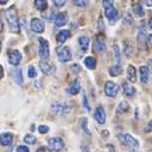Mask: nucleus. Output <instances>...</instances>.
Listing matches in <instances>:
<instances>
[{"label":"nucleus","mask_w":152,"mask_h":152,"mask_svg":"<svg viewBox=\"0 0 152 152\" xmlns=\"http://www.w3.org/2000/svg\"><path fill=\"white\" fill-rule=\"evenodd\" d=\"M5 16L9 22L11 31L18 34L20 31V25H19V18L17 15V10L15 7H9L7 10H5Z\"/></svg>","instance_id":"1"},{"label":"nucleus","mask_w":152,"mask_h":152,"mask_svg":"<svg viewBox=\"0 0 152 152\" xmlns=\"http://www.w3.org/2000/svg\"><path fill=\"white\" fill-rule=\"evenodd\" d=\"M52 110L58 115H66L72 110V107L65 102H54L52 104Z\"/></svg>","instance_id":"2"},{"label":"nucleus","mask_w":152,"mask_h":152,"mask_svg":"<svg viewBox=\"0 0 152 152\" xmlns=\"http://www.w3.org/2000/svg\"><path fill=\"white\" fill-rule=\"evenodd\" d=\"M56 55H58V59L61 61V62H68L71 59H72V53H71V49L66 46H60L56 48Z\"/></svg>","instance_id":"3"},{"label":"nucleus","mask_w":152,"mask_h":152,"mask_svg":"<svg viewBox=\"0 0 152 152\" xmlns=\"http://www.w3.org/2000/svg\"><path fill=\"white\" fill-rule=\"evenodd\" d=\"M48 147L50 151H54V152L61 151L65 147V141L59 137L50 138V139H48Z\"/></svg>","instance_id":"4"},{"label":"nucleus","mask_w":152,"mask_h":152,"mask_svg":"<svg viewBox=\"0 0 152 152\" xmlns=\"http://www.w3.org/2000/svg\"><path fill=\"white\" fill-rule=\"evenodd\" d=\"M40 42V47H39V55L41 56L42 60H47L49 58V43L47 40L40 37L39 39Z\"/></svg>","instance_id":"5"},{"label":"nucleus","mask_w":152,"mask_h":152,"mask_svg":"<svg viewBox=\"0 0 152 152\" xmlns=\"http://www.w3.org/2000/svg\"><path fill=\"white\" fill-rule=\"evenodd\" d=\"M119 139H120V141L124 145H126V146H128L131 148H137L139 146L138 140L135 138H133L131 134H120L119 135Z\"/></svg>","instance_id":"6"},{"label":"nucleus","mask_w":152,"mask_h":152,"mask_svg":"<svg viewBox=\"0 0 152 152\" xmlns=\"http://www.w3.org/2000/svg\"><path fill=\"white\" fill-rule=\"evenodd\" d=\"M30 28L32 31L37 32V34H42L46 29V25H45V22L40 18H32L31 19V23H30Z\"/></svg>","instance_id":"7"},{"label":"nucleus","mask_w":152,"mask_h":152,"mask_svg":"<svg viewBox=\"0 0 152 152\" xmlns=\"http://www.w3.org/2000/svg\"><path fill=\"white\" fill-rule=\"evenodd\" d=\"M104 92L108 97H116L119 92V86L114 82H107L104 84Z\"/></svg>","instance_id":"8"},{"label":"nucleus","mask_w":152,"mask_h":152,"mask_svg":"<svg viewBox=\"0 0 152 152\" xmlns=\"http://www.w3.org/2000/svg\"><path fill=\"white\" fill-rule=\"evenodd\" d=\"M40 68L42 71V73H45L46 75H50V74H54L56 68H55V65L54 64H50L46 60H41L40 61Z\"/></svg>","instance_id":"9"},{"label":"nucleus","mask_w":152,"mask_h":152,"mask_svg":"<svg viewBox=\"0 0 152 152\" xmlns=\"http://www.w3.org/2000/svg\"><path fill=\"white\" fill-rule=\"evenodd\" d=\"M20 61H22V54L17 49H13V50L9 52V62L11 65L17 66V65H19Z\"/></svg>","instance_id":"10"},{"label":"nucleus","mask_w":152,"mask_h":152,"mask_svg":"<svg viewBox=\"0 0 152 152\" xmlns=\"http://www.w3.org/2000/svg\"><path fill=\"white\" fill-rule=\"evenodd\" d=\"M94 116H95V120L99 124V125H103L105 122V111L103 109V107H97L96 110H95V114H94Z\"/></svg>","instance_id":"11"},{"label":"nucleus","mask_w":152,"mask_h":152,"mask_svg":"<svg viewBox=\"0 0 152 152\" xmlns=\"http://www.w3.org/2000/svg\"><path fill=\"white\" fill-rule=\"evenodd\" d=\"M67 22H68L67 12H60L55 16V19H54L55 26H64V25H66Z\"/></svg>","instance_id":"12"},{"label":"nucleus","mask_w":152,"mask_h":152,"mask_svg":"<svg viewBox=\"0 0 152 152\" xmlns=\"http://www.w3.org/2000/svg\"><path fill=\"white\" fill-rule=\"evenodd\" d=\"M105 17L111 22H115V20L119 19V11L114 6L109 7V9H105Z\"/></svg>","instance_id":"13"},{"label":"nucleus","mask_w":152,"mask_h":152,"mask_svg":"<svg viewBox=\"0 0 152 152\" xmlns=\"http://www.w3.org/2000/svg\"><path fill=\"white\" fill-rule=\"evenodd\" d=\"M71 37V31L69 30H61L58 32L56 35V42L59 45H62L66 42V40H68Z\"/></svg>","instance_id":"14"},{"label":"nucleus","mask_w":152,"mask_h":152,"mask_svg":"<svg viewBox=\"0 0 152 152\" xmlns=\"http://www.w3.org/2000/svg\"><path fill=\"white\" fill-rule=\"evenodd\" d=\"M79 91H80V83H79L78 79L73 80V82L68 85V88H67V92L71 94V95H77Z\"/></svg>","instance_id":"15"},{"label":"nucleus","mask_w":152,"mask_h":152,"mask_svg":"<svg viewBox=\"0 0 152 152\" xmlns=\"http://www.w3.org/2000/svg\"><path fill=\"white\" fill-rule=\"evenodd\" d=\"M94 47L97 52H104L105 50V43H104V39L103 36H97L95 39V42H94Z\"/></svg>","instance_id":"16"},{"label":"nucleus","mask_w":152,"mask_h":152,"mask_svg":"<svg viewBox=\"0 0 152 152\" xmlns=\"http://www.w3.org/2000/svg\"><path fill=\"white\" fill-rule=\"evenodd\" d=\"M139 73H140V80H141V83L146 84L148 82V78H150V69L146 66H141L139 68Z\"/></svg>","instance_id":"17"},{"label":"nucleus","mask_w":152,"mask_h":152,"mask_svg":"<svg viewBox=\"0 0 152 152\" xmlns=\"http://www.w3.org/2000/svg\"><path fill=\"white\" fill-rule=\"evenodd\" d=\"M127 79L131 82V83H135L137 82V69L134 66L129 65L127 67Z\"/></svg>","instance_id":"18"},{"label":"nucleus","mask_w":152,"mask_h":152,"mask_svg":"<svg viewBox=\"0 0 152 152\" xmlns=\"http://www.w3.org/2000/svg\"><path fill=\"white\" fill-rule=\"evenodd\" d=\"M12 140H13V135L11 133H4V134L0 135V144L4 145V146L11 145Z\"/></svg>","instance_id":"19"},{"label":"nucleus","mask_w":152,"mask_h":152,"mask_svg":"<svg viewBox=\"0 0 152 152\" xmlns=\"http://www.w3.org/2000/svg\"><path fill=\"white\" fill-rule=\"evenodd\" d=\"M138 45L142 49L146 48V45H147V35L144 31H139V34H138Z\"/></svg>","instance_id":"20"},{"label":"nucleus","mask_w":152,"mask_h":152,"mask_svg":"<svg viewBox=\"0 0 152 152\" xmlns=\"http://www.w3.org/2000/svg\"><path fill=\"white\" fill-rule=\"evenodd\" d=\"M122 89H124V94H125V96H128V97H133L134 95H135V89L132 86V85H129L128 83H124V85H122Z\"/></svg>","instance_id":"21"},{"label":"nucleus","mask_w":152,"mask_h":152,"mask_svg":"<svg viewBox=\"0 0 152 152\" xmlns=\"http://www.w3.org/2000/svg\"><path fill=\"white\" fill-rule=\"evenodd\" d=\"M34 5L39 11H46L48 9V1L47 0H34Z\"/></svg>","instance_id":"22"},{"label":"nucleus","mask_w":152,"mask_h":152,"mask_svg":"<svg viewBox=\"0 0 152 152\" xmlns=\"http://www.w3.org/2000/svg\"><path fill=\"white\" fill-rule=\"evenodd\" d=\"M78 42H79L80 48H82L84 52L89 49V46H90V40H89V37H88V36H80L79 39H78Z\"/></svg>","instance_id":"23"},{"label":"nucleus","mask_w":152,"mask_h":152,"mask_svg":"<svg viewBox=\"0 0 152 152\" xmlns=\"http://www.w3.org/2000/svg\"><path fill=\"white\" fill-rule=\"evenodd\" d=\"M13 79L18 85L23 84V74H22V69L20 68H16L13 72Z\"/></svg>","instance_id":"24"},{"label":"nucleus","mask_w":152,"mask_h":152,"mask_svg":"<svg viewBox=\"0 0 152 152\" xmlns=\"http://www.w3.org/2000/svg\"><path fill=\"white\" fill-rule=\"evenodd\" d=\"M84 64H85V66H86L89 69H95L97 62H96V59H95L94 56H88V58H85Z\"/></svg>","instance_id":"25"},{"label":"nucleus","mask_w":152,"mask_h":152,"mask_svg":"<svg viewBox=\"0 0 152 152\" xmlns=\"http://www.w3.org/2000/svg\"><path fill=\"white\" fill-rule=\"evenodd\" d=\"M121 72H122V68L119 65H114L109 68V73H110V75H113V77H116V75L121 74Z\"/></svg>","instance_id":"26"},{"label":"nucleus","mask_w":152,"mask_h":152,"mask_svg":"<svg viewBox=\"0 0 152 152\" xmlns=\"http://www.w3.org/2000/svg\"><path fill=\"white\" fill-rule=\"evenodd\" d=\"M132 9H133V12H134V15H135V16H138V17H142V16L145 15V12H144V9H142V6H141L140 4H134Z\"/></svg>","instance_id":"27"},{"label":"nucleus","mask_w":152,"mask_h":152,"mask_svg":"<svg viewBox=\"0 0 152 152\" xmlns=\"http://www.w3.org/2000/svg\"><path fill=\"white\" fill-rule=\"evenodd\" d=\"M129 110V104H128V102H125V101H122L120 104H119V107H118V113H127Z\"/></svg>","instance_id":"28"},{"label":"nucleus","mask_w":152,"mask_h":152,"mask_svg":"<svg viewBox=\"0 0 152 152\" xmlns=\"http://www.w3.org/2000/svg\"><path fill=\"white\" fill-rule=\"evenodd\" d=\"M24 141L26 142V144H35L36 142V138L34 137V135H31V134H26L25 137H24Z\"/></svg>","instance_id":"29"},{"label":"nucleus","mask_w":152,"mask_h":152,"mask_svg":"<svg viewBox=\"0 0 152 152\" xmlns=\"http://www.w3.org/2000/svg\"><path fill=\"white\" fill-rule=\"evenodd\" d=\"M114 56H115V61H116V64H119L120 62V49H119V47L115 45L114 46Z\"/></svg>","instance_id":"30"},{"label":"nucleus","mask_w":152,"mask_h":152,"mask_svg":"<svg viewBox=\"0 0 152 152\" xmlns=\"http://www.w3.org/2000/svg\"><path fill=\"white\" fill-rule=\"evenodd\" d=\"M80 126H82V128L85 131L86 134H90V131L88 129V120H86V118H83V119L80 120Z\"/></svg>","instance_id":"31"},{"label":"nucleus","mask_w":152,"mask_h":152,"mask_svg":"<svg viewBox=\"0 0 152 152\" xmlns=\"http://www.w3.org/2000/svg\"><path fill=\"white\" fill-rule=\"evenodd\" d=\"M102 5H103L104 10H105V9H109V7H113V5H114V0H103V1H102Z\"/></svg>","instance_id":"32"},{"label":"nucleus","mask_w":152,"mask_h":152,"mask_svg":"<svg viewBox=\"0 0 152 152\" xmlns=\"http://www.w3.org/2000/svg\"><path fill=\"white\" fill-rule=\"evenodd\" d=\"M28 74H29L30 78H36V75H37L36 68H35L34 66H29V72H28Z\"/></svg>","instance_id":"33"},{"label":"nucleus","mask_w":152,"mask_h":152,"mask_svg":"<svg viewBox=\"0 0 152 152\" xmlns=\"http://www.w3.org/2000/svg\"><path fill=\"white\" fill-rule=\"evenodd\" d=\"M88 1L89 0H75V5L78 7H85L88 6Z\"/></svg>","instance_id":"34"},{"label":"nucleus","mask_w":152,"mask_h":152,"mask_svg":"<svg viewBox=\"0 0 152 152\" xmlns=\"http://www.w3.org/2000/svg\"><path fill=\"white\" fill-rule=\"evenodd\" d=\"M53 3H54V5L56 7H62L67 3V0H53Z\"/></svg>","instance_id":"35"},{"label":"nucleus","mask_w":152,"mask_h":152,"mask_svg":"<svg viewBox=\"0 0 152 152\" xmlns=\"http://www.w3.org/2000/svg\"><path fill=\"white\" fill-rule=\"evenodd\" d=\"M80 69H82V67H80L78 64H73V65L71 66V71H72L73 73H79Z\"/></svg>","instance_id":"36"},{"label":"nucleus","mask_w":152,"mask_h":152,"mask_svg":"<svg viewBox=\"0 0 152 152\" xmlns=\"http://www.w3.org/2000/svg\"><path fill=\"white\" fill-rule=\"evenodd\" d=\"M124 23H125L126 25H127V24L131 25V24L133 23V19H132L131 15H126V16H125V18H124Z\"/></svg>","instance_id":"37"},{"label":"nucleus","mask_w":152,"mask_h":152,"mask_svg":"<svg viewBox=\"0 0 152 152\" xmlns=\"http://www.w3.org/2000/svg\"><path fill=\"white\" fill-rule=\"evenodd\" d=\"M48 131H49V127H48V126H46V125H42V126H40V127H39V132H40V133H42V134L47 133Z\"/></svg>","instance_id":"38"},{"label":"nucleus","mask_w":152,"mask_h":152,"mask_svg":"<svg viewBox=\"0 0 152 152\" xmlns=\"http://www.w3.org/2000/svg\"><path fill=\"white\" fill-rule=\"evenodd\" d=\"M83 104H84V107H85L86 110H90V109H91L90 105H89V103H88V98H86L85 95H83Z\"/></svg>","instance_id":"39"},{"label":"nucleus","mask_w":152,"mask_h":152,"mask_svg":"<svg viewBox=\"0 0 152 152\" xmlns=\"http://www.w3.org/2000/svg\"><path fill=\"white\" fill-rule=\"evenodd\" d=\"M17 152H29V148L26 146H18L17 147Z\"/></svg>","instance_id":"40"},{"label":"nucleus","mask_w":152,"mask_h":152,"mask_svg":"<svg viewBox=\"0 0 152 152\" xmlns=\"http://www.w3.org/2000/svg\"><path fill=\"white\" fill-rule=\"evenodd\" d=\"M4 77V68H3V66L0 65V79H1Z\"/></svg>","instance_id":"41"},{"label":"nucleus","mask_w":152,"mask_h":152,"mask_svg":"<svg viewBox=\"0 0 152 152\" xmlns=\"http://www.w3.org/2000/svg\"><path fill=\"white\" fill-rule=\"evenodd\" d=\"M3 31H4V24H3L1 19H0V34H1Z\"/></svg>","instance_id":"42"},{"label":"nucleus","mask_w":152,"mask_h":152,"mask_svg":"<svg viewBox=\"0 0 152 152\" xmlns=\"http://www.w3.org/2000/svg\"><path fill=\"white\" fill-rule=\"evenodd\" d=\"M36 152H47L46 151V148L45 147H40V148H37V151Z\"/></svg>","instance_id":"43"},{"label":"nucleus","mask_w":152,"mask_h":152,"mask_svg":"<svg viewBox=\"0 0 152 152\" xmlns=\"http://www.w3.org/2000/svg\"><path fill=\"white\" fill-rule=\"evenodd\" d=\"M145 131H146V132H150V131H151V122H148V125H147V127L145 128Z\"/></svg>","instance_id":"44"},{"label":"nucleus","mask_w":152,"mask_h":152,"mask_svg":"<svg viewBox=\"0 0 152 152\" xmlns=\"http://www.w3.org/2000/svg\"><path fill=\"white\" fill-rule=\"evenodd\" d=\"M7 3H9V0H0V4H3V5L7 4Z\"/></svg>","instance_id":"45"},{"label":"nucleus","mask_w":152,"mask_h":152,"mask_svg":"<svg viewBox=\"0 0 152 152\" xmlns=\"http://www.w3.org/2000/svg\"><path fill=\"white\" fill-rule=\"evenodd\" d=\"M0 50H1V41H0Z\"/></svg>","instance_id":"46"}]
</instances>
